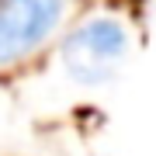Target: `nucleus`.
Masks as SVG:
<instances>
[{"label":"nucleus","mask_w":156,"mask_h":156,"mask_svg":"<svg viewBox=\"0 0 156 156\" xmlns=\"http://www.w3.org/2000/svg\"><path fill=\"white\" fill-rule=\"evenodd\" d=\"M128 52V28L111 14L87 17L62 42V66L76 83L97 87L115 76L118 62Z\"/></svg>","instance_id":"f257e3e1"},{"label":"nucleus","mask_w":156,"mask_h":156,"mask_svg":"<svg viewBox=\"0 0 156 156\" xmlns=\"http://www.w3.org/2000/svg\"><path fill=\"white\" fill-rule=\"evenodd\" d=\"M66 0H0V66L31 56L62 24Z\"/></svg>","instance_id":"f03ea898"}]
</instances>
